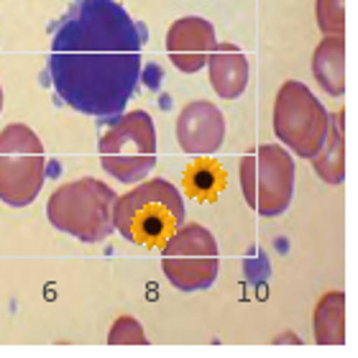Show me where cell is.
Masks as SVG:
<instances>
[{
  "label": "cell",
  "instance_id": "cell-9",
  "mask_svg": "<svg viewBox=\"0 0 358 358\" xmlns=\"http://www.w3.org/2000/svg\"><path fill=\"white\" fill-rule=\"evenodd\" d=\"M177 143L189 157H210L225 143V115L208 100L187 103L177 115Z\"/></svg>",
  "mask_w": 358,
  "mask_h": 358
},
{
  "label": "cell",
  "instance_id": "cell-11",
  "mask_svg": "<svg viewBox=\"0 0 358 358\" xmlns=\"http://www.w3.org/2000/svg\"><path fill=\"white\" fill-rule=\"evenodd\" d=\"M210 85L217 97L223 100H238L248 87V57L241 46L231 41H217L208 59Z\"/></svg>",
  "mask_w": 358,
  "mask_h": 358
},
{
  "label": "cell",
  "instance_id": "cell-4",
  "mask_svg": "<svg viewBox=\"0 0 358 358\" xmlns=\"http://www.w3.org/2000/svg\"><path fill=\"white\" fill-rule=\"evenodd\" d=\"M100 164L123 185H138L157 166V128L146 110L120 113L97 143Z\"/></svg>",
  "mask_w": 358,
  "mask_h": 358
},
{
  "label": "cell",
  "instance_id": "cell-12",
  "mask_svg": "<svg viewBox=\"0 0 358 358\" xmlns=\"http://www.w3.org/2000/svg\"><path fill=\"white\" fill-rule=\"evenodd\" d=\"M313 77L330 97L345 92V36H322L313 54Z\"/></svg>",
  "mask_w": 358,
  "mask_h": 358
},
{
  "label": "cell",
  "instance_id": "cell-17",
  "mask_svg": "<svg viewBox=\"0 0 358 358\" xmlns=\"http://www.w3.org/2000/svg\"><path fill=\"white\" fill-rule=\"evenodd\" d=\"M187 182H189V189H192L194 194H205V197H213V192H215L217 187H220V177H217V172H213L210 166H197V169H192L189 172V177H187Z\"/></svg>",
  "mask_w": 358,
  "mask_h": 358
},
{
  "label": "cell",
  "instance_id": "cell-13",
  "mask_svg": "<svg viewBox=\"0 0 358 358\" xmlns=\"http://www.w3.org/2000/svg\"><path fill=\"white\" fill-rule=\"evenodd\" d=\"M315 174L325 185H343L345 179V138H343V113H336L330 120V131L320 151L313 157Z\"/></svg>",
  "mask_w": 358,
  "mask_h": 358
},
{
  "label": "cell",
  "instance_id": "cell-5",
  "mask_svg": "<svg viewBox=\"0 0 358 358\" xmlns=\"http://www.w3.org/2000/svg\"><path fill=\"white\" fill-rule=\"evenodd\" d=\"M241 192L264 217L284 215L294 197V159L279 143H262L241 159Z\"/></svg>",
  "mask_w": 358,
  "mask_h": 358
},
{
  "label": "cell",
  "instance_id": "cell-14",
  "mask_svg": "<svg viewBox=\"0 0 358 358\" xmlns=\"http://www.w3.org/2000/svg\"><path fill=\"white\" fill-rule=\"evenodd\" d=\"M315 343L317 345H343L345 343V294L328 292L322 294L313 317Z\"/></svg>",
  "mask_w": 358,
  "mask_h": 358
},
{
  "label": "cell",
  "instance_id": "cell-1",
  "mask_svg": "<svg viewBox=\"0 0 358 358\" xmlns=\"http://www.w3.org/2000/svg\"><path fill=\"white\" fill-rule=\"evenodd\" d=\"M146 26L115 0H77L57 23L46 83L72 110L120 115L141 80Z\"/></svg>",
  "mask_w": 358,
  "mask_h": 358
},
{
  "label": "cell",
  "instance_id": "cell-10",
  "mask_svg": "<svg viewBox=\"0 0 358 358\" xmlns=\"http://www.w3.org/2000/svg\"><path fill=\"white\" fill-rule=\"evenodd\" d=\"M215 44V29L202 15L177 18L166 31V57L185 75H194L205 69Z\"/></svg>",
  "mask_w": 358,
  "mask_h": 358
},
{
  "label": "cell",
  "instance_id": "cell-8",
  "mask_svg": "<svg viewBox=\"0 0 358 358\" xmlns=\"http://www.w3.org/2000/svg\"><path fill=\"white\" fill-rule=\"evenodd\" d=\"M217 268V241L205 225H179L162 246V271L179 292H200L213 287Z\"/></svg>",
  "mask_w": 358,
  "mask_h": 358
},
{
  "label": "cell",
  "instance_id": "cell-15",
  "mask_svg": "<svg viewBox=\"0 0 358 358\" xmlns=\"http://www.w3.org/2000/svg\"><path fill=\"white\" fill-rule=\"evenodd\" d=\"M315 18L322 36H345V0H315Z\"/></svg>",
  "mask_w": 358,
  "mask_h": 358
},
{
  "label": "cell",
  "instance_id": "cell-7",
  "mask_svg": "<svg viewBox=\"0 0 358 358\" xmlns=\"http://www.w3.org/2000/svg\"><path fill=\"white\" fill-rule=\"evenodd\" d=\"M46 179L44 143L26 123L0 131V202L29 208Z\"/></svg>",
  "mask_w": 358,
  "mask_h": 358
},
{
  "label": "cell",
  "instance_id": "cell-6",
  "mask_svg": "<svg viewBox=\"0 0 358 358\" xmlns=\"http://www.w3.org/2000/svg\"><path fill=\"white\" fill-rule=\"evenodd\" d=\"M274 136L299 159H313L330 131V115L305 83L287 80L274 97Z\"/></svg>",
  "mask_w": 358,
  "mask_h": 358
},
{
  "label": "cell",
  "instance_id": "cell-2",
  "mask_svg": "<svg viewBox=\"0 0 358 358\" xmlns=\"http://www.w3.org/2000/svg\"><path fill=\"white\" fill-rule=\"evenodd\" d=\"M185 225V197L164 177L149 179L113 205V228L136 246H164Z\"/></svg>",
  "mask_w": 358,
  "mask_h": 358
},
{
  "label": "cell",
  "instance_id": "cell-16",
  "mask_svg": "<svg viewBox=\"0 0 358 358\" xmlns=\"http://www.w3.org/2000/svg\"><path fill=\"white\" fill-rule=\"evenodd\" d=\"M108 343L110 345H146L149 338L143 333L141 322L131 317V315H123L113 322L110 336H108Z\"/></svg>",
  "mask_w": 358,
  "mask_h": 358
},
{
  "label": "cell",
  "instance_id": "cell-18",
  "mask_svg": "<svg viewBox=\"0 0 358 358\" xmlns=\"http://www.w3.org/2000/svg\"><path fill=\"white\" fill-rule=\"evenodd\" d=\"M0 113H3V87H0Z\"/></svg>",
  "mask_w": 358,
  "mask_h": 358
},
{
  "label": "cell",
  "instance_id": "cell-3",
  "mask_svg": "<svg viewBox=\"0 0 358 358\" xmlns=\"http://www.w3.org/2000/svg\"><path fill=\"white\" fill-rule=\"evenodd\" d=\"M118 194L110 185L95 177H83L75 182L57 187L46 202L49 223L62 233L83 243H100L110 238L113 228V205Z\"/></svg>",
  "mask_w": 358,
  "mask_h": 358
}]
</instances>
